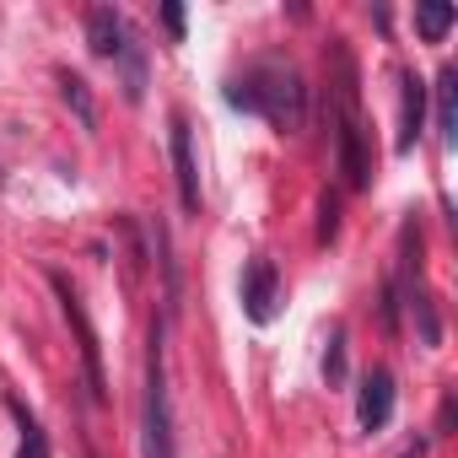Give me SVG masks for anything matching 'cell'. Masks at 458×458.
<instances>
[{
  "instance_id": "6da1fadb",
  "label": "cell",
  "mask_w": 458,
  "mask_h": 458,
  "mask_svg": "<svg viewBox=\"0 0 458 458\" xmlns=\"http://www.w3.org/2000/svg\"><path fill=\"white\" fill-rule=\"evenodd\" d=\"M226 98L249 114H259V119H270L281 135L302 130V114H308V92H302V76L292 65H254L226 87Z\"/></svg>"
},
{
  "instance_id": "7a4b0ae2",
  "label": "cell",
  "mask_w": 458,
  "mask_h": 458,
  "mask_svg": "<svg viewBox=\"0 0 458 458\" xmlns=\"http://www.w3.org/2000/svg\"><path fill=\"white\" fill-rule=\"evenodd\" d=\"M140 458H178V447H173V404H167V361H162V324L151 329V351H146Z\"/></svg>"
},
{
  "instance_id": "3957f363",
  "label": "cell",
  "mask_w": 458,
  "mask_h": 458,
  "mask_svg": "<svg viewBox=\"0 0 458 458\" xmlns=\"http://www.w3.org/2000/svg\"><path fill=\"white\" fill-rule=\"evenodd\" d=\"M87 38H92V55L98 60H114L124 71V98L140 103V92H146V60H140V44H135L130 22L114 6H92L87 12Z\"/></svg>"
},
{
  "instance_id": "277c9868",
  "label": "cell",
  "mask_w": 458,
  "mask_h": 458,
  "mask_svg": "<svg viewBox=\"0 0 458 458\" xmlns=\"http://www.w3.org/2000/svg\"><path fill=\"white\" fill-rule=\"evenodd\" d=\"M276 302H281V276H276L270 259H254V265L243 270V313H249L254 324H270V318H276Z\"/></svg>"
},
{
  "instance_id": "5b68a950",
  "label": "cell",
  "mask_w": 458,
  "mask_h": 458,
  "mask_svg": "<svg viewBox=\"0 0 458 458\" xmlns=\"http://www.w3.org/2000/svg\"><path fill=\"white\" fill-rule=\"evenodd\" d=\"M167 146H173V167H178V199H183V210H199V167H194V146H189V119L183 114L167 119Z\"/></svg>"
},
{
  "instance_id": "8992f818",
  "label": "cell",
  "mask_w": 458,
  "mask_h": 458,
  "mask_svg": "<svg viewBox=\"0 0 458 458\" xmlns=\"http://www.w3.org/2000/svg\"><path fill=\"white\" fill-rule=\"evenodd\" d=\"M388 415H394V372L372 367L361 377V394H356V420H361V431H383Z\"/></svg>"
},
{
  "instance_id": "52a82bcc",
  "label": "cell",
  "mask_w": 458,
  "mask_h": 458,
  "mask_svg": "<svg viewBox=\"0 0 458 458\" xmlns=\"http://www.w3.org/2000/svg\"><path fill=\"white\" fill-rule=\"evenodd\" d=\"M55 292H60V302H65V318L76 324V335H81V356H87V372H92V394L103 399V367H98V335H92V324H87V308H81V297H76V286L65 281V276H55Z\"/></svg>"
},
{
  "instance_id": "ba28073f",
  "label": "cell",
  "mask_w": 458,
  "mask_h": 458,
  "mask_svg": "<svg viewBox=\"0 0 458 458\" xmlns=\"http://www.w3.org/2000/svg\"><path fill=\"white\" fill-rule=\"evenodd\" d=\"M420 114H426V87L404 71V76H399V151L415 146V135H420Z\"/></svg>"
},
{
  "instance_id": "9c48e42d",
  "label": "cell",
  "mask_w": 458,
  "mask_h": 458,
  "mask_svg": "<svg viewBox=\"0 0 458 458\" xmlns=\"http://www.w3.org/2000/svg\"><path fill=\"white\" fill-rule=\"evenodd\" d=\"M437 130L447 146L458 140V71H442V81H437Z\"/></svg>"
},
{
  "instance_id": "30bf717a",
  "label": "cell",
  "mask_w": 458,
  "mask_h": 458,
  "mask_svg": "<svg viewBox=\"0 0 458 458\" xmlns=\"http://www.w3.org/2000/svg\"><path fill=\"white\" fill-rule=\"evenodd\" d=\"M12 415H17V426H22V442H17V458H49V437H44V426L12 399Z\"/></svg>"
},
{
  "instance_id": "8fae6325",
  "label": "cell",
  "mask_w": 458,
  "mask_h": 458,
  "mask_svg": "<svg viewBox=\"0 0 458 458\" xmlns=\"http://www.w3.org/2000/svg\"><path fill=\"white\" fill-rule=\"evenodd\" d=\"M453 17H458L453 6H415V33L420 38H442L453 28Z\"/></svg>"
},
{
  "instance_id": "7c38bea8",
  "label": "cell",
  "mask_w": 458,
  "mask_h": 458,
  "mask_svg": "<svg viewBox=\"0 0 458 458\" xmlns=\"http://www.w3.org/2000/svg\"><path fill=\"white\" fill-rule=\"evenodd\" d=\"M60 87H65V103L76 108V119L92 130V124H98V108H92V98H87V81H81V76H60Z\"/></svg>"
},
{
  "instance_id": "4fadbf2b",
  "label": "cell",
  "mask_w": 458,
  "mask_h": 458,
  "mask_svg": "<svg viewBox=\"0 0 458 458\" xmlns=\"http://www.w3.org/2000/svg\"><path fill=\"white\" fill-rule=\"evenodd\" d=\"M162 22H167L173 33H183V12H178V6H167V12H162Z\"/></svg>"
}]
</instances>
